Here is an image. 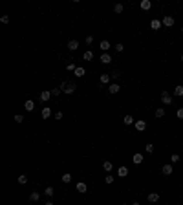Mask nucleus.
Here are the masks:
<instances>
[{
    "mask_svg": "<svg viewBox=\"0 0 183 205\" xmlns=\"http://www.w3.org/2000/svg\"><path fill=\"white\" fill-rule=\"evenodd\" d=\"M75 88H77V84L73 83V81H64L62 84H61V90H62V93H68V95H70V93H73L75 92Z\"/></svg>",
    "mask_w": 183,
    "mask_h": 205,
    "instance_id": "1",
    "label": "nucleus"
},
{
    "mask_svg": "<svg viewBox=\"0 0 183 205\" xmlns=\"http://www.w3.org/2000/svg\"><path fill=\"white\" fill-rule=\"evenodd\" d=\"M161 103L167 104V106H169V104H172V95L167 92V90H165V92H161Z\"/></svg>",
    "mask_w": 183,
    "mask_h": 205,
    "instance_id": "2",
    "label": "nucleus"
},
{
    "mask_svg": "<svg viewBox=\"0 0 183 205\" xmlns=\"http://www.w3.org/2000/svg\"><path fill=\"white\" fill-rule=\"evenodd\" d=\"M161 22H163V26H167V28H172V26H174V17H170V15H165Z\"/></svg>",
    "mask_w": 183,
    "mask_h": 205,
    "instance_id": "3",
    "label": "nucleus"
},
{
    "mask_svg": "<svg viewBox=\"0 0 183 205\" xmlns=\"http://www.w3.org/2000/svg\"><path fill=\"white\" fill-rule=\"evenodd\" d=\"M38 97H41V101L48 103V101H49V99H51L53 95H51V92H48V90H42V92H41V95H38Z\"/></svg>",
    "mask_w": 183,
    "mask_h": 205,
    "instance_id": "4",
    "label": "nucleus"
},
{
    "mask_svg": "<svg viewBox=\"0 0 183 205\" xmlns=\"http://www.w3.org/2000/svg\"><path fill=\"white\" fill-rule=\"evenodd\" d=\"M99 81H101V84H110V81H112V75H110V73H101Z\"/></svg>",
    "mask_w": 183,
    "mask_h": 205,
    "instance_id": "5",
    "label": "nucleus"
},
{
    "mask_svg": "<svg viewBox=\"0 0 183 205\" xmlns=\"http://www.w3.org/2000/svg\"><path fill=\"white\" fill-rule=\"evenodd\" d=\"M134 127H136L137 132H143V130L147 128V123L143 121V119H139V121H136V123H134Z\"/></svg>",
    "mask_w": 183,
    "mask_h": 205,
    "instance_id": "6",
    "label": "nucleus"
},
{
    "mask_svg": "<svg viewBox=\"0 0 183 205\" xmlns=\"http://www.w3.org/2000/svg\"><path fill=\"white\" fill-rule=\"evenodd\" d=\"M99 61H101L103 64H110L112 62V55L110 53H103L101 57H99Z\"/></svg>",
    "mask_w": 183,
    "mask_h": 205,
    "instance_id": "7",
    "label": "nucleus"
},
{
    "mask_svg": "<svg viewBox=\"0 0 183 205\" xmlns=\"http://www.w3.org/2000/svg\"><path fill=\"white\" fill-rule=\"evenodd\" d=\"M75 189H77V192H81V194H84V192L88 191V187H86L84 181H79V183L75 185Z\"/></svg>",
    "mask_w": 183,
    "mask_h": 205,
    "instance_id": "8",
    "label": "nucleus"
},
{
    "mask_svg": "<svg viewBox=\"0 0 183 205\" xmlns=\"http://www.w3.org/2000/svg\"><path fill=\"white\" fill-rule=\"evenodd\" d=\"M147 200H148L150 203H157V202H159V194H157V192H150Z\"/></svg>",
    "mask_w": 183,
    "mask_h": 205,
    "instance_id": "9",
    "label": "nucleus"
},
{
    "mask_svg": "<svg viewBox=\"0 0 183 205\" xmlns=\"http://www.w3.org/2000/svg\"><path fill=\"white\" fill-rule=\"evenodd\" d=\"M139 7L143 9V11H148V9L152 7V2L150 0H141V4H139Z\"/></svg>",
    "mask_w": 183,
    "mask_h": 205,
    "instance_id": "10",
    "label": "nucleus"
},
{
    "mask_svg": "<svg viewBox=\"0 0 183 205\" xmlns=\"http://www.w3.org/2000/svg\"><path fill=\"white\" fill-rule=\"evenodd\" d=\"M172 93H174L176 97H183V84H180V86H174Z\"/></svg>",
    "mask_w": 183,
    "mask_h": 205,
    "instance_id": "11",
    "label": "nucleus"
},
{
    "mask_svg": "<svg viewBox=\"0 0 183 205\" xmlns=\"http://www.w3.org/2000/svg\"><path fill=\"white\" fill-rule=\"evenodd\" d=\"M119 90H121V86H119V84H115V83H112L110 86H108V92H110L112 95H113V93H117Z\"/></svg>",
    "mask_w": 183,
    "mask_h": 205,
    "instance_id": "12",
    "label": "nucleus"
},
{
    "mask_svg": "<svg viewBox=\"0 0 183 205\" xmlns=\"http://www.w3.org/2000/svg\"><path fill=\"white\" fill-rule=\"evenodd\" d=\"M110 46H112V44L108 42V41H101V42H99V48H101V49H103V51H105V53L108 51V49H110Z\"/></svg>",
    "mask_w": 183,
    "mask_h": 205,
    "instance_id": "13",
    "label": "nucleus"
},
{
    "mask_svg": "<svg viewBox=\"0 0 183 205\" xmlns=\"http://www.w3.org/2000/svg\"><path fill=\"white\" fill-rule=\"evenodd\" d=\"M77 48H79V42L75 41V39H72V41H68V49H72V51H75Z\"/></svg>",
    "mask_w": 183,
    "mask_h": 205,
    "instance_id": "14",
    "label": "nucleus"
},
{
    "mask_svg": "<svg viewBox=\"0 0 183 205\" xmlns=\"http://www.w3.org/2000/svg\"><path fill=\"white\" fill-rule=\"evenodd\" d=\"M117 176H119V178H126L128 176V168L126 167H119V168H117Z\"/></svg>",
    "mask_w": 183,
    "mask_h": 205,
    "instance_id": "15",
    "label": "nucleus"
},
{
    "mask_svg": "<svg viewBox=\"0 0 183 205\" xmlns=\"http://www.w3.org/2000/svg\"><path fill=\"white\" fill-rule=\"evenodd\" d=\"M24 106H26L28 112H33V108H35V101H31V99H28L26 103H24Z\"/></svg>",
    "mask_w": 183,
    "mask_h": 205,
    "instance_id": "16",
    "label": "nucleus"
},
{
    "mask_svg": "<svg viewBox=\"0 0 183 205\" xmlns=\"http://www.w3.org/2000/svg\"><path fill=\"white\" fill-rule=\"evenodd\" d=\"M41 116H42V119H49V117H51V108H44L42 110V112H41Z\"/></svg>",
    "mask_w": 183,
    "mask_h": 205,
    "instance_id": "17",
    "label": "nucleus"
},
{
    "mask_svg": "<svg viewBox=\"0 0 183 205\" xmlns=\"http://www.w3.org/2000/svg\"><path fill=\"white\" fill-rule=\"evenodd\" d=\"M132 161H134L136 165H141V163H143V154H139V152H137V154H134Z\"/></svg>",
    "mask_w": 183,
    "mask_h": 205,
    "instance_id": "18",
    "label": "nucleus"
},
{
    "mask_svg": "<svg viewBox=\"0 0 183 205\" xmlns=\"http://www.w3.org/2000/svg\"><path fill=\"white\" fill-rule=\"evenodd\" d=\"M161 172L165 174V176H170V174H172V165H163Z\"/></svg>",
    "mask_w": 183,
    "mask_h": 205,
    "instance_id": "19",
    "label": "nucleus"
},
{
    "mask_svg": "<svg viewBox=\"0 0 183 205\" xmlns=\"http://www.w3.org/2000/svg\"><path fill=\"white\" fill-rule=\"evenodd\" d=\"M161 26H163V22H161V20H157V18H154V20L150 22V28H152V29H159Z\"/></svg>",
    "mask_w": 183,
    "mask_h": 205,
    "instance_id": "20",
    "label": "nucleus"
},
{
    "mask_svg": "<svg viewBox=\"0 0 183 205\" xmlns=\"http://www.w3.org/2000/svg\"><path fill=\"white\" fill-rule=\"evenodd\" d=\"M44 194H46L48 198H53V196H55V189H53V187H46V189H44Z\"/></svg>",
    "mask_w": 183,
    "mask_h": 205,
    "instance_id": "21",
    "label": "nucleus"
},
{
    "mask_svg": "<svg viewBox=\"0 0 183 205\" xmlns=\"http://www.w3.org/2000/svg\"><path fill=\"white\" fill-rule=\"evenodd\" d=\"M73 73H75V77H84L86 70H84V68H81V66H77V70H75V72H73Z\"/></svg>",
    "mask_w": 183,
    "mask_h": 205,
    "instance_id": "22",
    "label": "nucleus"
},
{
    "mask_svg": "<svg viewBox=\"0 0 183 205\" xmlns=\"http://www.w3.org/2000/svg\"><path fill=\"white\" fill-rule=\"evenodd\" d=\"M103 168H105L106 172H110L112 168H113V163L112 161H103Z\"/></svg>",
    "mask_w": 183,
    "mask_h": 205,
    "instance_id": "23",
    "label": "nucleus"
},
{
    "mask_svg": "<svg viewBox=\"0 0 183 205\" xmlns=\"http://www.w3.org/2000/svg\"><path fill=\"white\" fill-rule=\"evenodd\" d=\"M61 179H62V183H70V181H72V174H70V172L62 174V176H61Z\"/></svg>",
    "mask_w": 183,
    "mask_h": 205,
    "instance_id": "24",
    "label": "nucleus"
},
{
    "mask_svg": "<svg viewBox=\"0 0 183 205\" xmlns=\"http://www.w3.org/2000/svg\"><path fill=\"white\" fill-rule=\"evenodd\" d=\"M123 123H125V124H134L136 121H134V117H132V116H125V117H123Z\"/></svg>",
    "mask_w": 183,
    "mask_h": 205,
    "instance_id": "25",
    "label": "nucleus"
},
{
    "mask_svg": "<svg viewBox=\"0 0 183 205\" xmlns=\"http://www.w3.org/2000/svg\"><path fill=\"white\" fill-rule=\"evenodd\" d=\"M38 198H41L38 192H31V194H29V202H38Z\"/></svg>",
    "mask_w": 183,
    "mask_h": 205,
    "instance_id": "26",
    "label": "nucleus"
},
{
    "mask_svg": "<svg viewBox=\"0 0 183 205\" xmlns=\"http://www.w3.org/2000/svg\"><path fill=\"white\" fill-rule=\"evenodd\" d=\"M156 117H165V108H156Z\"/></svg>",
    "mask_w": 183,
    "mask_h": 205,
    "instance_id": "27",
    "label": "nucleus"
},
{
    "mask_svg": "<svg viewBox=\"0 0 183 205\" xmlns=\"http://www.w3.org/2000/svg\"><path fill=\"white\" fill-rule=\"evenodd\" d=\"M18 183H20V185L28 183V176H26V174H20V176H18Z\"/></svg>",
    "mask_w": 183,
    "mask_h": 205,
    "instance_id": "28",
    "label": "nucleus"
},
{
    "mask_svg": "<svg viewBox=\"0 0 183 205\" xmlns=\"http://www.w3.org/2000/svg\"><path fill=\"white\" fill-rule=\"evenodd\" d=\"M123 9H125V7H123V4H115V6H113V11H115L117 15L123 13Z\"/></svg>",
    "mask_w": 183,
    "mask_h": 205,
    "instance_id": "29",
    "label": "nucleus"
},
{
    "mask_svg": "<svg viewBox=\"0 0 183 205\" xmlns=\"http://www.w3.org/2000/svg\"><path fill=\"white\" fill-rule=\"evenodd\" d=\"M82 59H84V61H92V59H93V53H92V51H86L84 55H82Z\"/></svg>",
    "mask_w": 183,
    "mask_h": 205,
    "instance_id": "30",
    "label": "nucleus"
},
{
    "mask_svg": "<svg viewBox=\"0 0 183 205\" xmlns=\"http://www.w3.org/2000/svg\"><path fill=\"white\" fill-rule=\"evenodd\" d=\"M61 93H62V90H61V88H53V90H51V95H53V97L61 95Z\"/></svg>",
    "mask_w": 183,
    "mask_h": 205,
    "instance_id": "31",
    "label": "nucleus"
},
{
    "mask_svg": "<svg viewBox=\"0 0 183 205\" xmlns=\"http://www.w3.org/2000/svg\"><path fill=\"white\" fill-rule=\"evenodd\" d=\"M145 150H147L148 154H152V152H154V145H152V143H148V145H145Z\"/></svg>",
    "mask_w": 183,
    "mask_h": 205,
    "instance_id": "32",
    "label": "nucleus"
},
{
    "mask_svg": "<svg viewBox=\"0 0 183 205\" xmlns=\"http://www.w3.org/2000/svg\"><path fill=\"white\" fill-rule=\"evenodd\" d=\"M66 70H68V72H75V70H77V66H75L73 62H70V64H66Z\"/></svg>",
    "mask_w": 183,
    "mask_h": 205,
    "instance_id": "33",
    "label": "nucleus"
},
{
    "mask_svg": "<svg viewBox=\"0 0 183 205\" xmlns=\"http://www.w3.org/2000/svg\"><path fill=\"white\" fill-rule=\"evenodd\" d=\"M0 22H2V24H9V17H7V15H2V17H0Z\"/></svg>",
    "mask_w": 183,
    "mask_h": 205,
    "instance_id": "34",
    "label": "nucleus"
},
{
    "mask_svg": "<svg viewBox=\"0 0 183 205\" xmlns=\"http://www.w3.org/2000/svg\"><path fill=\"white\" fill-rule=\"evenodd\" d=\"M170 161H172V163H178V161H180V156H178V154H172V156H170Z\"/></svg>",
    "mask_w": 183,
    "mask_h": 205,
    "instance_id": "35",
    "label": "nucleus"
},
{
    "mask_svg": "<svg viewBox=\"0 0 183 205\" xmlns=\"http://www.w3.org/2000/svg\"><path fill=\"white\" fill-rule=\"evenodd\" d=\"M123 49H125V46H123L121 42H117V44H115V51H119V53H121Z\"/></svg>",
    "mask_w": 183,
    "mask_h": 205,
    "instance_id": "36",
    "label": "nucleus"
},
{
    "mask_svg": "<svg viewBox=\"0 0 183 205\" xmlns=\"http://www.w3.org/2000/svg\"><path fill=\"white\" fill-rule=\"evenodd\" d=\"M176 117H178V119H183V108H178V112H176Z\"/></svg>",
    "mask_w": 183,
    "mask_h": 205,
    "instance_id": "37",
    "label": "nucleus"
},
{
    "mask_svg": "<svg viewBox=\"0 0 183 205\" xmlns=\"http://www.w3.org/2000/svg\"><path fill=\"white\" fill-rule=\"evenodd\" d=\"M15 121H17V123H22V121H24V116H20V114H17V116H15Z\"/></svg>",
    "mask_w": 183,
    "mask_h": 205,
    "instance_id": "38",
    "label": "nucleus"
},
{
    "mask_svg": "<svg viewBox=\"0 0 183 205\" xmlns=\"http://www.w3.org/2000/svg\"><path fill=\"white\" fill-rule=\"evenodd\" d=\"M62 117H64V116H62V112H55V119H57V121H61Z\"/></svg>",
    "mask_w": 183,
    "mask_h": 205,
    "instance_id": "39",
    "label": "nucleus"
},
{
    "mask_svg": "<svg viewBox=\"0 0 183 205\" xmlns=\"http://www.w3.org/2000/svg\"><path fill=\"white\" fill-rule=\"evenodd\" d=\"M105 181H106L108 185H110V183H113V176H106V178H105Z\"/></svg>",
    "mask_w": 183,
    "mask_h": 205,
    "instance_id": "40",
    "label": "nucleus"
},
{
    "mask_svg": "<svg viewBox=\"0 0 183 205\" xmlns=\"http://www.w3.org/2000/svg\"><path fill=\"white\" fill-rule=\"evenodd\" d=\"M93 42V37H92V35H88V37H86V44H92Z\"/></svg>",
    "mask_w": 183,
    "mask_h": 205,
    "instance_id": "41",
    "label": "nucleus"
},
{
    "mask_svg": "<svg viewBox=\"0 0 183 205\" xmlns=\"http://www.w3.org/2000/svg\"><path fill=\"white\" fill-rule=\"evenodd\" d=\"M44 205H55V203H53V202H51V200H48V202H46V203H44Z\"/></svg>",
    "mask_w": 183,
    "mask_h": 205,
    "instance_id": "42",
    "label": "nucleus"
},
{
    "mask_svg": "<svg viewBox=\"0 0 183 205\" xmlns=\"http://www.w3.org/2000/svg\"><path fill=\"white\" fill-rule=\"evenodd\" d=\"M130 205H141V203L139 202H134V203H130Z\"/></svg>",
    "mask_w": 183,
    "mask_h": 205,
    "instance_id": "43",
    "label": "nucleus"
},
{
    "mask_svg": "<svg viewBox=\"0 0 183 205\" xmlns=\"http://www.w3.org/2000/svg\"><path fill=\"white\" fill-rule=\"evenodd\" d=\"M181 61H183V53H181Z\"/></svg>",
    "mask_w": 183,
    "mask_h": 205,
    "instance_id": "44",
    "label": "nucleus"
},
{
    "mask_svg": "<svg viewBox=\"0 0 183 205\" xmlns=\"http://www.w3.org/2000/svg\"><path fill=\"white\" fill-rule=\"evenodd\" d=\"M123 205H128V203H123Z\"/></svg>",
    "mask_w": 183,
    "mask_h": 205,
    "instance_id": "45",
    "label": "nucleus"
},
{
    "mask_svg": "<svg viewBox=\"0 0 183 205\" xmlns=\"http://www.w3.org/2000/svg\"><path fill=\"white\" fill-rule=\"evenodd\" d=\"M181 33H183V28H181Z\"/></svg>",
    "mask_w": 183,
    "mask_h": 205,
    "instance_id": "46",
    "label": "nucleus"
}]
</instances>
